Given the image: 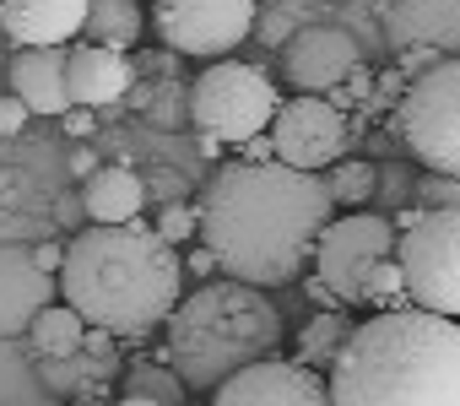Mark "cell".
Segmentation results:
<instances>
[{
	"label": "cell",
	"mask_w": 460,
	"mask_h": 406,
	"mask_svg": "<svg viewBox=\"0 0 460 406\" xmlns=\"http://www.w3.org/2000/svg\"><path fill=\"white\" fill-rule=\"evenodd\" d=\"M331 217V184L314 168H293L282 157H234L200 190V244L217 255L222 277L255 287H288L304 277Z\"/></svg>",
	"instance_id": "1"
},
{
	"label": "cell",
	"mask_w": 460,
	"mask_h": 406,
	"mask_svg": "<svg viewBox=\"0 0 460 406\" xmlns=\"http://www.w3.org/2000/svg\"><path fill=\"white\" fill-rule=\"evenodd\" d=\"M60 298L76 304L87 325L114 331L119 341H146L168 325L184 298L179 244L157 223H87L66 244Z\"/></svg>",
	"instance_id": "2"
},
{
	"label": "cell",
	"mask_w": 460,
	"mask_h": 406,
	"mask_svg": "<svg viewBox=\"0 0 460 406\" xmlns=\"http://www.w3.org/2000/svg\"><path fill=\"white\" fill-rule=\"evenodd\" d=\"M331 406H460V314L374 309L331 363Z\"/></svg>",
	"instance_id": "3"
},
{
	"label": "cell",
	"mask_w": 460,
	"mask_h": 406,
	"mask_svg": "<svg viewBox=\"0 0 460 406\" xmlns=\"http://www.w3.org/2000/svg\"><path fill=\"white\" fill-rule=\"evenodd\" d=\"M282 341V314L266 298V287L222 277L179 298V309L163 325L168 363L184 374L190 390L211 395L222 379H234L255 357H271Z\"/></svg>",
	"instance_id": "4"
},
{
	"label": "cell",
	"mask_w": 460,
	"mask_h": 406,
	"mask_svg": "<svg viewBox=\"0 0 460 406\" xmlns=\"http://www.w3.org/2000/svg\"><path fill=\"white\" fill-rule=\"evenodd\" d=\"M277 109H282L277 82L244 60H211L190 82V125L195 136H211L222 146H244L250 136L271 130Z\"/></svg>",
	"instance_id": "5"
},
{
	"label": "cell",
	"mask_w": 460,
	"mask_h": 406,
	"mask_svg": "<svg viewBox=\"0 0 460 406\" xmlns=\"http://www.w3.org/2000/svg\"><path fill=\"white\" fill-rule=\"evenodd\" d=\"M390 136L422 163L460 173V55L417 71L390 114Z\"/></svg>",
	"instance_id": "6"
},
{
	"label": "cell",
	"mask_w": 460,
	"mask_h": 406,
	"mask_svg": "<svg viewBox=\"0 0 460 406\" xmlns=\"http://www.w3.org/2000/svg\"><path fill=\"white\" fill-rule=\"evenodd\" d=\"M395 255L406 266L411 304L460 314V207H401L395 212Z\"/></svg>",
	"instance_id": "7"
},
{
	"label": "cell",
	"mask_w": 460,
	"mask_h": 406,
	"mask_svg": "<svg viewBox=\"0 0 460 406\" xmlns=\"http://www.w3.org/2000/svg\"><path fill=\"white\" fill-rule=\"evenodd\" d=\"M395 217L385 212H352V217H331V228L320 234V250H314V271L336 287V298L347 309H368V271L395 255Z\"/></svg>",
	"instance_id": "8"
},
{
	"label": "cell",
	"mask_w": 460,
	"mask_h": 406,
	"mask_svg": "<svg viewBox=\"0 0 460 406\" xmlns=\"http://www.w3.org/2000/svg\"><path fill=\"white\" fill-rule=\"evenodd\" d=\"M157 39L190 60H222L255 33V0H157Z\"/></svg>",
	"instance_id": "9"
},
{
	"label": "cell",
	"mask_w": 460,
	"mask_h": 406,
	"mask_svg": "<svg viewBox=\"0 0 460 406\" xmlns=\"http://www.w3.org/2000/svg\"><path fill=\"white\" fill-rule=\"evenodd\" d=\"M379 28L401 71H428L460 55V0H385Z\"/></svg>",
	"instance_id": "10"
},
{
	"label": "cell",
	"mask_w": 460,
	"mask_h": 406,
	"mask_svg": "<svg viewBox=\"0 0 460 406\" xmlns=\"http://www.w3.org/2000/svg\"><path fill=\"white\" fill-rule=\"evenodd\" d=\"M347 109L331 98V93H298L293 103L282 98L277 119H271V141H277V157L293 163V168H331L341 163L347 152Z\"/></svg>",
	"instance_id": "11"
},
{
	"label": "cell",
	"mask_w": 460,
	"mask_h": 406,
	"mask_svg": "<svg viewBox=\"0 0 460 406\" xmlns=\"http://www.w3.org/2000/svg\"><path fill=\"white\" fill-rule=\"evenodd\" d=\"M217 406H331V374L309 368L304 357H255L234 379L211 390Z\"/></svg>",
	"instance_id": "12"
},
{
	"label": "cell",
	"mask_w": 460,
	"mask_h": 406,
	"mask_svg": "<svg viewBox=\"0 0 460 406\" xmlns=\"http://www.w3.org/2000/svg\"><path fill=\"white\" fill-rule=\"evenodd\" d=\"M358 66H363L358 39L347 28H331V22L293 28V39L282 44V76L298 93H336Z\"/></svg>",
	"instance_id": "13"
},
{
	"label": "cell",
	"mask_w": 460,
	"mask_h": 406,
	"mask_svg": "<svg viewBox=\"0 0 460 406\" xmlns=\"http://www.w3.org/2000/svg\"><path fill=\"white\" fill-rule=\"evenodd\" d=\"M55 298H60V277L44 271L33 250L0 244V336H28Z\"/></svg>",
	"instance_id": "14"
},
{
	"label": "cell",
	"mask_w": 460,
	"mask_h": 406,
	"mask_svg": "<svg viewBox=\"0 0 460 406\" xmlns=\"http://www.w3.org/2000/svg\"><path fill=\"white\" fill-rule=\"evenodd\" d=\"M66 60H71V44H22L17 60H12V93H17L33 114L60 119V114L76 103V98H71Z\"/></svg>",
	"instance_id": "15"
},
{
	"label": "cell",
	"mask_w": 460,
	"mask_h": 406,
	"mask_svg": "<svg viewBox=\"0 0 460 406\" xmlns=\"http://www.w3.org/2000/svg\"><path fill=\"white\" fill-rule=\"evenodd\" d=\"M66 76H71V98L87 103V109H114L130 87H136V60L125 49H109V44H93L82 39L66 60Z\"/></svg>",
	"instance_id": "16"
},
{
	"label": "cell",
	"mask_w": 460,
	"mask_h": 406,
	"mask_svg": "<svg viewBox=\"0 0 460 406\" xmlns=\"http://www.w3.org/2000/svg\"><path fill=\"white\" fill-rule=\"evenodd\" d=\"M93 0H0V33L22 44H71L87 28Z\"/></svg>",
	"instance_id": "17"
},
{
	"label": "cell",
	"mask_w": 460,
	"mask_h": 406,
	"mask_svg": "<svg viewBox=\"0 0 460 406\" xmlns=\"http://www.w3.org/2000/svg\"><path fill=\"white\" fill-rule=\"evenodd\" d=\"M114 374H119V336L103 325H87V341L71 357H44V384L60 395H103Z\"/></svg>",
	"instance_id": "18"
},
{
	"label": "cell",
	"mask_w": 460,
	"mask_h": 406,
	"mask_svg": "<svg viewBox=\"0 0 460 406\" xmlns=\"http://www.w3.org/2000/svg\"><path fill=\"white\" fill-rule=\"evenodd\" d=\"M82 200H87L93 223H130V217H141L152 195H146V173H136L125 163H103L98 173L82 179Z\"/></svg>",
	"instance_id": "19"
},
{
	"label": "cell",
	"mask_w": 460,
	"mask_h": 406,
	"mask_svg": "<svg viewBox=\"0 0 460 406\" xmlns=\"http://www.w3.org/2000/svg\"><path fill=\"white\" fill-rule=\"evenodd\" d=\"M141 33H146L141 0H93V6H87V28H82V39L109 44V49H136Z\"/></svg>",
	"instance_id": "20"
},
{
	"label": "cell",
	"mask_w": 460,
	"mask_h": 406,
	"mask_svg": "<svg viewBox=\"0 0 460 406\" xmlns=\"http://www.w3.org/2000/svg\"><path fill=\"white\" fill-rule=\"evenodd\" d=\"M190 395V384H184V374L168 363V352L163 357H141V363H130L125 368V379H119V401H157V406H179Z\"/></svg>",
	"instance_id": "21"
},
{
	"label": "cell",
	"mask_w": 460,
	"mask_h": 406,
	"mask_svg": "<svg viewBox=\"0 0 460 406\" xmlns=\"http://www.w3.org/2000/svg\"><path fill=\"white\" fill-rule=\"evenodd\" d=\"M352 325H358V320H347V304H336V309H320V314H314V320L298 331V352H293V357H304L309 368L331 374V363L341 357V347H347Z\"/></svg>",
	"instance_id": "22"
},
{
	"label": "cell",
	"mask_w": 460,
	"mask_h": 406,
	"mask_svg": "<svg viewBox=\"0 0 460 406\" xmlns=\"http://www.w3.org/2000/svg\"><path fill=\"white\" fill-rule=\"evenodd\" d=\"M28 341H33V352H39V357H71V352L87 341V320L76 314V304L55 298V304H49V309L33 320Z\"/></svg>",
	"instance_id": "23"
},
{
	"label": "cell",
	"mask_w": 460,
	"mask_h": 406,
	"mask_svg": "<svg viewBox=\"0 0 460 406\" xmlns=\"http://www.w3.org/2000/svg\"><path fill=\"white\" fill-rule=\"evenodd\" d=\"M331 195H336V207H368V200L379 195V168L374 163H363V157H341V163H331Z\"/></svg>",
	"instance_id": "24"
},
{
	"label": "cell",
	"mask_w": 460,
	"mask_h": 406,
	"mask_svg": "<svg viewBox=\"0 0 460 406\" xmlns=\"http://www.w3.org/2000/svg\"><path fill=\"white\" fill-rule=\"evenodd\" d=\"M401 304H411L406 266H401V255H385V260L368 271V309H401Z\"/></svg>",
	"instance_id": "25"
},
{
	"label": "cell",
	"mask_w": 460,
	"mask_h": 406,
	"mask_svg": "<svg viewBox=\"0 0 460 406\" xmlns=\"http://www.w3.org/2000/svg\"><path fill=\"white\" fill-rule=\"evenodd\" d=\"M146 119L152 125H163V130H173V125H184L190 119V87L179 93V87H146Z\"/></svg>",
	"instance_id": "26"
},
{
	"label": "cell",
	"mask_w": 460,
	"mask_h": 406,
	"mask_svg": "<svg viewBox=\"0 0 460 406\" xmlns=\"http://www.w3.org/2000/svg\"><path fill=\"white\" fill-rule=\"evenodd\" d=\"M417 207H460V173H444V168H422L417 173Z\"/></svg>",
	"instance_id": "27"
},
{
	"label": "cell",
	"mask_w": 460,
	"mask_h": 406,
	"mask_svg": "<svg viewBox=\"0 0 460 406\" xmlns=\"http://www.w3.org/2000/svg\"><path fill=\"white\" fill-rule=\"evenodd\" d=\"M157 228H163V239H173V244L200 239V200H195V207H190V200H168V207L157 212Z\"/></svg>",
	"instance_id": "28"
},
{
	"label": "cell",
	"mask_w": 460,
	"mask_h": 406,
	"mask_svg": "<svg viewBox=\"0 0 460 406\" xmlns=\"http://www.w3.org/2000/svg\"><path fill=\"white\" fill-rule=\"evenodd\" d=\"M331 98H336L341 109H368V98H374V76H368V66H358V71H352Z\"/></svg>",
	"instance_id": "29"
},
{
	"label": "cell",
	"mask_w": 460,
	"mask_h": 406,
	"mask_svg": "<svg viewBox=\"0 0 460 406\" xmlns=\"http://www.w3.org/2000/svg\"><path fill=\"white\" fill-rule=\"evenodd\" d=\"M184 173L179 168H157V173H146V195L157 200V207H168V200H184Z\"/></svg>",
	"instance_id": "30"
},
{
	"label": "cell",
	"mask_w": 460,
	"mask_h": 406,
	"mask_svg": "<svg viewBox=\"0 0 460 406\" xmlns=\"http://www.w3.org/2000/svg\"><path fill=\"white\" fill-rule=\"evenodd\" d=\"M28 114H33V109H28L17 93H6V98H0V136H22Z\"/></svg>",
	"instance_id": "31"
},
{
	"label": "cell",
	"mask_w": 460,
	"mask_h": 406,
	"mask_svg": "<svg viewBox=\"0 0 460 406\" xmlns=\"http://www.w3.org/2000/svg\"><path fill=\"white\" fill-rule=\"evenodd\" d=\"M22 190H28V173H22V168H0V207H12V212H17L22 200H28Z\"/></svg>",
	"instance_id": "32"
},
{
	"label": "cell",
	"mask_w": 460,
	"mask_h": 406,
	"mask_svg": "<svg viewBox=\"0 0 460 406\" xmlns=\"http://www.w3.org/2000/svg\"><path fill=\"white\" fill-rule=\"evenodd\" d=\"M55 223H60L66 234H71V228H82V223H93V217H87V200H76V195H60V200H55Z\"/></svg>",
	"instance_id": "33"
},
{
	"label": "cell",
	"mask_w": 460,
	"mask_h": 406,
	"mask_svg": "<svg viewBox=\"0 0 460 406\" xmlns=\"http://www.w3.org/2000/svg\"><path fill=\"white\" fill-rule=\"evenodd\" d=\"M93 114H98V109H87V103H71L60 119H66V130H71V136H93V125H98Z\"/></svg>",
	"instance_id": "34"
},
{
	"label": "cell",
	"mask_w": 460,
	"mask_h": 406,
	"mask_svg": "<svg viewBox=\"0 0 460 406\" xmlns=\"http://www.w3.org/2000/svg\"><path fill=\"white\" fill-rule=\"evenodd\" d=\"M98 168H103V163H98L93 146H71V173H76V179H87V173H98Z\"/></svg>",
	"instance_id": "35"
},
{
	"label": "cell",
	"mask_w": 460,
	"mask_h": 406,
	"mask_svg": "<svg viewBox=\"0 0 460 406\" xmlns=\"http://www.w3.org/2000/svg\"><path fill=\"white\" fill-rule=\"evenodd\" d=\"M33 255H39V266H44V271H55V277H60V266H66V244H39Z\"/></svg>",
	"instance_id": "36"
},
{
	"label": "cell",
	"mask_w": 460,
	"mask_h": 406,
	"mask_svg": "<svg viewBox=\"0 0 460 406\" xmlns=\"http://www.w3.org/2000/svg\"><path fill=\"white\" fill-rule=\"evenodd\" d=\"M325 6H341V0H325Z\"/></svg>",
	"instance_id": "37"
}]
</instances>
